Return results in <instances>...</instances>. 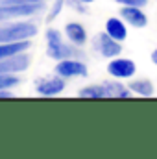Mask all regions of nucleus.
<instances>
[{"instance_id": "1", "label": "nucleus", "mask_w": 157, "mask_h": 159, "mask_svg": "<svg viewBox=\"0 0 157 159\" xmlns=\"http://www.w3.org/2000/svg\"><path fill=\"white\" fill-rule=\"evenodd\" d=\"M46 56L61 61V59H67L72 56H79V50L70 44H65L61 34L56 28H48L46 30Z\"/></svg>"}, {"instance_id": "2", "label": "nucleus", "mask_w": 157, "mask_h": 159, "mask_svg": "<svg viewBox=\"0 0 157 159\" xmlns=\"http://www.w3.org/2000/svg\"><path fill=\"white\" fill-rule=\"evenodd\" d=\"M37 35V26L32 22H13L7 26H0V43L24 41Z\"/></svg>"}, {"instance_id": "3", "label": "nucleus", "mask_w": 157, "mask_h": 159, "mask_svg": "<svg viewBox=\"0 0 157 159\" xmlns=\"http://www.w3.org/2000/svg\"><path fill=\"white\" fill-rule=\"evenodd\" d=\"M44 9V4H0V22L32 17Z\"/></svg>"}, {"instance_id": "4", "label": "nucleus", "mask_w": 157, "mask_h": 159, "mask_svg": "<svg viewBox=\"0 0 157 159\" xmlns=\"http://www.w3.org/2000/svg\"><path fill=\"white\" fill-rule=\"evenodd\" d=\"M35 91L41 96H57L65 91V78L59 74L56 76H43L35 80Z\"/></svg>"}, {"instance_id": "5", "label": "nucleus", "mask_w": 157, "mask_h": 159, "mask_svg": "<svg viewBox=\"0 0 157 159\" xmlns=\"http://www.w3.org/2000/svg\"><path fill=\"white\" fill-rule=\"evenodd\" d=\"M56 74H59L61 78H87V67H85V63H81L78 59H72V57H67V59H61V61H57V65H56Z\"/></svg>"}, {"instance_id": "6", "label": "nucleus", "mask_w": 157, "mask_h": 159, "mask_svg": "<svg viewBox=\"0 0 157 159\" xmlns=\"http://www.w3.org/2000/svg\"><path fill=\"white\" fill-rule=\"evenodd\" d=\"M32 63V57L26 52L9 56L6 59H0V74H19L24 72Z\"/></svg>"}, {"instance_id": "7", "label": "nucleus", "mask_w": 157, "mask_h": 159, "mask_svg": "<svg viewBox=\"0 0 157 159\" xmlns=\"http://www.w3.org/2000/svg\"><path fill=\"white\" fill-rule=\"evenodd\" d=\"M107 72L117 80H129L135 76L137 65L128 57H113L107 65Z\"/></svg>"}, {"instance_id": "8", "label": "nucleus", "mask_w": 157, "mask_h": 159, "mask_svg": "<svg viewBox=\"0 0 157 159\" xmlns=\"http://www.w3.org/2000/svg\"><path fill=\"white\" fill-rule=\"evenodd\" d=\"M94 48L104 56V57H109V59H113V57H117L120 56V52H122V44H120V41L113 39L109 34H98L96 37H94Z\"/></svg>"}, {"instance_id": "9", "label": "nucleus", "mask_w": 157, "mask_h": 159, "mask_svg": "<svg viewBox=\"0 0 157 159\" xmlns=\"http://www.w3.org/2000/svg\"><path fill=\"white\" fill-rule=\"evenodd\" d=\"M120 17L133 28H144L148 24L146 13L142 11V7H137V6H124L120 9Z\"/></svg>"}, {"instance_id": "10", "label": "nucleus", "mask_w": 157, "mask_h": 159, "mask_svg": "<svg viewBox=\"0 0 157 159\" xmlns=\"http://www.w3.org/2000/svg\"><path fill=\"white\" fill-rule=\"evenodd\" d=\"M65 34H67V39L74 46H83L87 43V32L79 22H69L65 26Z\"/></svg>"}, {"instance_id": "11", "label": "nucleus", "mask_w": 157, "mask_h": 159, "mask_svg": "<svg viewBox=\"0 0 157 159\" xmlns=\"http://www.w3.org/2000/svg\"><path fill=\"white\" fill-rule=\"evenodd\" d=\"M30 46H32V43L28 39L13 41V43H0V59H6V57H9V56L20 54V52H26Z\"/></svg>"}, {"instance_id": "12", "label": "nucleus", "mask_w": 157, "mask_h": 159, "mask_svg": "<svg viewBox=\"0 0 157 159\" xmlns=\"http://www.w3.org/2000/svg\"><path fill=\"white\" fill-rule=\"evenodd\" d=\"M105 34H109L113 39H117V41H124L128 37V28H126L122 19L111 17V19L105 20Z\"/></svg>"}, {"instance_id": "13", "label": "nucleus", "mask_w": 157, "mask_h": 159, "mask_svg": "<svg viewBox=\"0 0 157 159\" xmlns=\"http://www.w3.org/2000/svg\"><path fill=\"white\" fill-rule=\"evenodd\" d=\"M105 98H129L131 96V89L122 85L120 81H105Z\"/></svg>"}, {"instance_id": "14", "label": "nucleus", "mask_w": 157, "mask_h": 159, "mask_svg": "<svg viewBox=\"0 0 157 159\" xmlns=\"http://www.w3.org/2000/svg\"><path fill=\"white\" fill-rule=\"evenodd\" d=\"M128 87L131 89V93H135V94H139V96H152V94H154V91H155L154 83H152L150 80H146V78L133 80Z\"/></svg>"}, {"instance_id": "15", "label": "nucleus", "mask_w": 157, "mask_h": 159, "mask_svg": "<svg viewBox=\"0 0 157 159\" xmlns=\"http://www.w3.org/2000/svg\"><path fill=\"white\" fill-rule=\"evenodd\" d=\"M78 96H81V98H105V87H104V83L87 85L78 91Z\"/></svg>"}, {"instance_id": "16", "label": "nucleus", "mask_w": 157, "mask_h": 159, "mask_svg": "<svg viewBox=\"0 0 157 159\" xmlns=\"http://www.w3.org/2000/svg\"><path fill=\"white\" fill-rule=\"evenodd\" d=\"M20 83L17 74H0V91L4 89H13Z\"/></svg>"}, {"instance_id": "17", "label": "nucleus", "mask_w": 157, "mask_h": 159, "mask_svg": "<svg viewBox=\"0 0 157 159\" xmlns=\"http://www.w3.org/2000/svg\"><path fill=\"white\" fill-rule=\"evenodd\" d=\"M65 2H67V0H54V6H52L50 13L46 15V22H52V20H56V19L59 17V13H61V9H63Z\"/></svg>"}, {"instance_id": "18", "label": "nucleus", "mask_w": 157, "mask_h": 159, "mask_svg": "<svg viewBox=\"0 0 157 159\" xmlns=\"http://www.w3.org/2000/svg\"><path fill=\"white\" fill-rule=\"evenodd\" d=\"M122 6H137V7H144L148 4V0H115Z\"/></svg>"}, {"instance_id": "19", "label": "nucleus", "mask_w": 157, "mask_h": 159, "mask_svg": "<svg viewBox=\"0 0 157 159\" xmlns=\"http://www.w3.org/2000/svg\"><path fill=\"white\" fill-rule=\"evenodd\" d=\"M46 0H0V4H44Z\"/></svg>"}, {"instance_id": "20", "label": "nucleus", "mask_w": 157, "mask_h": 159, "mask_svg": "<svg viewBox=\"0 0 157 159\" xmlns=\"http://www.w3.org/2000/svg\"><path fill=\"white\" fill-rule=\"evenodd\" d=\"M67 4H69V6H72L74 9H78V13H87L85 4H83L81 0H67Z\"/></svg>"}, {"instance_id": "21", "label": "nucleus", "mask_w": 157, "mask_h": 159, "mask_svg": "<svg viewBox=\"0 0 157 159\" xmlns=\"http://www.w3.org/2000/svg\"><path fill=\"white\" fill-rule=\"evenodd\" d=\"M152 61H154V63L157 65V48L154 50V52H152Z\"/></svg>"}, {"instance_id": "22", "label": "nucleus", "mask_w": 157, "mask_h": 159, "mask_svg": "<svg viewBox=\"0 0 157 159\" xmlns=\"http://www.w3.org/2000/svg\"><path fill=\"white\" fill-rule=\"evenodd\" d=\"M83 4H91V2H94V0H81Z\"/></svg>"}]
</instances>
